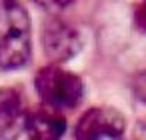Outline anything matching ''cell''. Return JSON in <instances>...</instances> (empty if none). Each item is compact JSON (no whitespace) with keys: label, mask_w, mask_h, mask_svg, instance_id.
Segmentation results:
<instances>
[{"label":"cell","mask_w":146,"mask_h":140,"mask_svg":"<svg viewBox=\"0 0 146 140\" xmlns=\"http://www.w3.org/2000/svg\"><path fill=\"white\" fill-rule=\"evenodd\" d=\"M42 40H44V48H46L48 56L56 62H64L80 50L78 32L62 20H52L44 28Z\"/></svg>","instance_id":"277c9868"},{"label":"cell","mask_w":146,"mask_h":140,"mask_svg":"<svg viewBox=\"0 0 146 140\" xmlns=\"http://www.w3.org/2000/svg\"><path fill=\"white\" fill-rule=\"evenodd\" d=\"M24 130L38 140H54L64 134L66 120L60 114V110L52 106H40L36 110L26 112L24 116Z\"/></svg>","instance_id":"5b68a950"},{"label":"cell","mask_w":146,"mask_h":140,"mask_svg":"<svg viewBox=\"0 0 146 140\" xmlns=\"http://www.w3.org/2000/svg\"><path fill=\"white\" fill-rule=\"evenodd\" d=\"M30 56V18L18 0L0 2V68H20Z\"/></svg>","instance_id":"6da1fadb"},{"label":"cell","mask_w":146,"mask_h":140,"mask_svg":"<svg viewBox=\"0 0 146 140\" xmlns=\"http://www.w3.org/2000/svg\"><path fill=\"white\" fill-rule=\"evenodd\" d=\"M22 98L14 88H0V138H8L24 126Z\"/></svg>","instance_id":"8992f818"},{"label":"cell","mask_w":146,"mask_h":140,"mask_svg":"<svg viewBox=\"0 0 146 140\" xmlns=\"http://www.w3.org/2000/svg\"><path fill=\"white\" fill-rule=\"evenodd\" d=\"M134 22H136V26H138L142 32H146V0H140V4L136 6Z\"/></svg>","instance_id":"ba28073f"},{"label":"cell","mask_w":146,"mask_h":140,"mask_svg":"<svg viewBox=\"0 0 146 140\" xmlns=\"http://www.w3.org/2000/svg\"><path fill=\"white\" fill-rule=\"evenodd\" d=\"M36 90L46 106L56 110H70L80 104L84 86L82 80L60 66H46L36 74Z\"/></svg>","instance_id":"7a4b0ae2"},{"label":"cell","mask_w":146,"mask_h":140,"mask_svg":"<svg viewBox=\"0 0 146 140\" xmlns=\"http://www.w3.org/2000/svg\"><path fill=\"white\" fill-rule=\"evenodd\" d=\"M124 132V118L120 112L98 106L82 114L76 124V138H116Z\"/></svg>","instance_id":"3957f363"},{"label":"cell","mask_w":146,"mask_h":140,"mask_svg":"<svg viewBox=\"0 0 146 140\" xmlns=\"http://www.w3.org/2000/svg\"><path fill=\"white\" fill-rule=\"evenodd\" d=\"M36 2L44 8V10H50V12H58L62 8H66L72 0H36Z\"/></svg>","instance_id":"52a82bcc"}]
</instances>
